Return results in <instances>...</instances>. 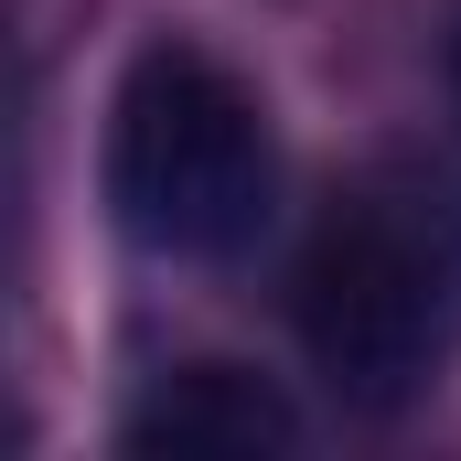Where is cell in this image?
Listing matches in <instances>:
<instances>
[{
    "label": "cell",
    "mask_w": 461,
    "mask_h": 461,
    "mask_svg": "<svg viewBox=\"0 0 461 461\" xmlns=\"http://www.w3.org/2000/svg\"><path fill=\"white\" fill-rule=\"evenodd\" d=\"M279 204V140L204 43H140L108 97V215L150 258H236Z\"/></svg>",
    "instance_id": "obj_1"
},
{
    "label": "cell",
    "mask_w": 461,
    "mask_h": 461,
    "mask_svg": "<svg viewBox=\"0 0 461 461\" xmlns=\"http://www.w3.org/2000/svg\"><path fill=\"white\" fill-rule=\"evenodd\" d=\"M301 354L354 408H408L461 333V247L397 194H344L290 279Z\"/></svg>",
    "instance_id": "obj_2"
},
{
    "label": "cell",
    "mask_w": 461,
    "mask_h": 461,
    "mask_svg": "<svg viewBox=\"0 0 461 461\" xmlns=\"http://www.w3.org/2000/svg\"><path fill=\"white\" fill-rule=\"evenodd\" d=\"M290 440H301L290 397L247 365H172L118 419V451H140V461H268Z\"/></svg>",
    "instance_id": "obj_3"
},
{
    "label": "cell",
    "mask_w": 461,
    "mask_h": 461,
    "mask_svg": "<svg viewBox=\"0 0 461 461\" xmlns=\"http://www.w3.org/2000/svg\"><path fill=\"white\" fill-rule=\"evenodd\" d=\"M451 108H461V32H451Z\"/></svg>",
    "instance_id": "obj_4"
}]
</instances>
